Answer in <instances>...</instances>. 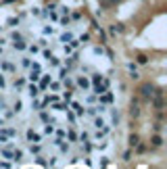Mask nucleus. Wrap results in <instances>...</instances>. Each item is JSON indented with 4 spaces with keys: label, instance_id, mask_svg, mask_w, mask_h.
Masks as SVG:
<instances>
[{
    "label": "nucleus",
    "instance_id": "obj_1",
    "mask_svg": "<svg viewBox=\"0 0 167 169\" xmlns=\"http://www.w3.org/2000/svg\"><path fill=\"white\" fill-rule=\"evenodd\" d=\"M153 90H155V88H153L150 84H144L142 88H140V92H142L144 96H153Z\"/></svg>",
    "mask_w": 167,
    "mask_h": 169
},
{
    "label": "nucleus",
    "instance_id": "obj_6",
    "mask_svg": "<svg viewBox=\"0 0 167 169\" xmlns=\"http://www.w3.org/2000/svg\"><path fill=\"white\" fill-rule=\"evenodd\" d=\"M153 131H161V123H155V125H153Z\"/></svg>",
    "mask_w": 167,
    "mask_h": 169
},
{
    "label": "nucleus",
    "instance_id": "obj_7",
    "mask_svg": "<svg viewBox=\"0 0 167 169\" xmlns=\"http://www.w3.org/2000/svg\"><path fill=\"white\" fill-rule=\"evenodd\" d=\"M109 2H111V4H115V2H119V0H109Z\"/></svg>",
    "mask_w": 167,
    "mask_h": 169
},
{
    "label": "nucleus",
    "instance_id": "obj_2",
    "mask_svg": "<svg viewBox=\"0 0 167 169\" xmlns=\"http://www.w3.org/2000/svg\"><path fill=\"white\" fill-rule=\"evenodd\" d=\"M150 142H153V146H155V148L163 146V138H161V136H153V140H150Z\"/></svg>",
    "mask_w": 167,
    "mask_h": 169
},
{
    "label": "nucleus",
    "instance_id": "obj_4",
    "mask_svg": "<svg viewBox=\"0 0 167 169\" xmlns=\"http://www.w3.org/2000/svg\"><path fill=\"white\" fill-rule=\"evenodd\" d=\"M129 115H132V117H138V115H140V109H138L136 104H132V109H129Z\"/></svg>",
    "mask_w": 167,
    "mask_h": 169
},
{
    "label": "nucleus",
    "instance_id": "obj_5",
    "mask_svg": "<svg viewBox=\"0 0 167 169\" xmlns=\"http://www.w3.org/2000/svg\"><path fill=\"white\" fill-rule=\"evenodd\" d=\"M136 61H138L140 65H144V63H148V59H146V54H138V56H136Z\"/></svg>",
    "mask_w": 167,
    "mask_h": 169
},
{
    "label": "nucleus",
    "instance_id": "obj_3",
    "mask_svg": "<svg viewBox=\"0 0 167 169\" xmlns=\"http://www.w3.org/2000/svg\"><path fill=\"white\" fill-rule=\"evenodd\" d=\"M138 142H140V138H138V134H132V136H129V146L134 148V146H136Z\"/></svg>",
    "mask_w": 167,
    "mask_h": 169
}]
</instances>
